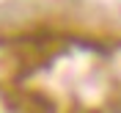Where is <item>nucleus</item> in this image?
<instances>
[{"label": "nucleus", "mask_w": 121, "mask_h": 113, "mask_svg": "<svg viewBox=\"0 0 121 113\" xmlns=\"http://www.w3.org/2000/svg\"><path fill=\"white\" fill-rule=\"evenodd\" d=\"M11 110L14 113H55V105L41 94L19 91V94L11 97Z\"/></svg>", "instance_id": "f03ea898"}, {"label": "nucleus", "mask_w": 121, "mask_h": 113, "mask_svg": "<svg viewBox=\"0 0 121 113\" xmlns=\"http://www.w3.org/2000/svg\"><path fill=\"white\" fill-rule=\"evenodd\" d=\"M25 47L28 44L22 41H0V86L14 83L33 69L30 66L33 58H28Z\"/></svg>", "instance_id": "f257e3e1"}]
</instances>
